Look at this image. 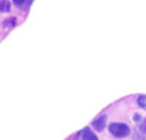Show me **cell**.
<instances>
[{"mask_svg":"<svg viewBox=\"0 0 146 140\" xmlns=\"http://www.w3.org/2000/svg\"><path fill=\"white\" fill-rule=\"evenodd\" d=\"M109 131L111 135L117 136V138H124L129 134V128L124 124L121 122H113L109 125Z\"/></svg>","mask_w":146,"mask_h":140,"instance_id":"1","label":"cell"},{"mask_svg":"<svg viewBox=\"0 0 146 140\" xmlns=\"http://www.w3.org/2000/svg\"><path fill=\"white\" fill-rule=\"evenodd\" d=\"M25 1H26V0H13V3H14L17 7H21V5H22Z\"/></svg>","mask_w":146,"mask_h":140,"instance_id":"7","label":"cell"},{"mask_svg":"<svg viewBox=\"0 0 146 140\" xmlns=\"http://www.w3.org/2000/svg\"><path fill=\"white\" fill-rule=\"evenodd\" d=\"M137 103H139L140 107L146 108V96H140V97L137 98Z\"/></svg>","mask_w":146,"mask_h":140,"instance_id":"5","label":"cell"},{"mask_svg":"<svg viewBox=\"0 0 146 140\" xmlns=\"http://www.w3.org/2000/svg\"><path fill=\"white\" fill-rule=\"evenodd\" d=\"M105 124H106V117H105V116H100V117H98L92 122V126H94V129H95V130L103 131L104 128H105Z\"/></svg>","mask_w":146,"mask_h":140,"instance_id":"3","label":"cell"},{"mask_svg":"<svg viewBox=\"0 0 146 140\" xmlns=\"http://www.w3.org/2000/svg\"><path fill=\"white\" fill-rule=\"evenodd\" d=\"M9 10H10L9 0H1L0 1V12H9Z\"/></svg>","mask_w":146,"mask_h":140,"instance_id":"4","label":"cell"},{"mask_svg":"<svg viewBox=\"0 0 146 140\" xmlns=\"http://www.w3.org/2000/svg\"><path fill=\"white\" fill-rule=\"evenodd\" d=\"M78 136H80L82 140H98V136H96L88 128L83 129V130L78 134Z\"/></svg>","mask_w":146,"mask_h":140,"instance_id":"2","label":"cell"},{"mask_svg":"<svg viewBox=\"0 0 146 140\" xmlns=\"http://www.w3.org/2000/svg\"><path fill=\"white\" fill-rule=\"evenodd\" d=\"M14 23H15L14 18H12L10 20H5V22H4V26H5V27H8V26H9V27H13V26H14Z\"/></svg>","mask_w":146,"mask_h":140,"instance_id":"6","label":"cell"}]
</instances>
